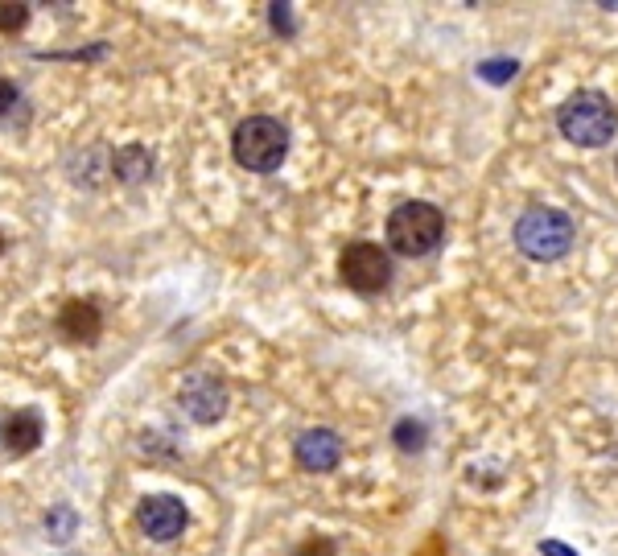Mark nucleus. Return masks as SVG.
<instances>
[{
  "label": "nucleus",
  "mask_w": 618,
  "mask_h": 556,
  "mask_svg": "<svg viewBox=\"0 0 618 556\" xmlns=\"http://www.w3.org/2000/svg\"><path fill=\"white\" fill-rule=\"evenodd\" d=\"M75 528H79V515H75L71 507H54V511L46 515V532H50L54 540H71Z\"/></svg>",
  "instance_id": "nucleus-12"
},
{
  "label": "nucleus",
  "mask_w": 618,
  "mask_h": 556,
  "mask_svg": "<svg viewBox=\"0 0 618 556\" xmlns=\"http://www.w3.org/2000/svg\"><path fill=\"white\" fill-rule=\"evenodd\" d=\"M338 276L355 293H380L392 281V256L371 239H355L338 252Z\"/></svg>",
  "instance_id": "nucleus-5"
},
{
  "label": "nucleus",
  "mask_w": 618,
  "mask_h": 556,
  "mask_svg": "<svg viewBox=\"0 0 618 556\" xmlns=\"http://www.w3.org/2000/svg\"><path fill=\"white\" fill-rule=\"evenodd\" d=\"M231 153L248 173H272V169H281L289 153V132L272 116H248L231 136Z\"/></svg>",
  "instance_id": "nucleus-4"
},
{
  "label": "nucleus",
  "mask_w": 618,
  "mask_h": 556,
  "mask_svg": "<svg viewBox=\"0 0 618 556\" xmlns=\"http://www.w3.org/2000/svg\"><path fill=\"white\" fill-rule=\"evenodd\" d=\"M445 239V215L433 202H400L388 215V248L400 256H429Z\"/></svg>",
  "instance_id": "nucleus-3"
},
{
  "label": "nucleus",
  "mask_w": 618,
  "mask_h": 556,
  "mask_svg": "<svg viewBox=\"0 0 618 556\" xmlns=\"http://www.w3.org/2000/svg\"><path fill=\"white\" fill-rule=\"evenodd\" d=\"M0 252H5V235H0Z\"/></svg>",
  "instance_id": "nucleus-21"
},
{
  "label": "nucleus",
  "mask_w": 618,
  "mask_h": 556,
  "mask_svg": "<svg viewBox=\"0 0 618 556\" xmlns=\"http://www.w3.org/2000/svg\"><path fill=\"white\" fill-rule=\"evenodd\" d=\"M540 556H577V552L565 548L561 540H544V544H540Z\"/></svg>",
  "instance_id": "nucleus-19"
},
{
  "label": "nucleus",
  "mask_w": 618,
  "mask_h": 556,
  "mask_svg": "<svg viewBox=\"0 0 618 556\" xmlns=\"http://www.w3.org/2000/svg\"><path fill=\"white\" fill-rule=\"evenodd\" d=\"M515 71H520V62H515V58H491V62H478V75H483L487 83H495V87L511 83Z\"/></svg>",
  "instance_id": "nucleus-13"
},
{
  "label": "nucleus",
  "mask_w": 618,
  "mask_h": 556,
  "mask_svg": "<svg viewBox=\"0 0 618 556\" xmlns=\"http://www.w3.org/2000/svg\"><path fill=\"white\" fill-rule=\"evenodd\" d=\"M293 556H338V552H334V540L330 536H309Z\"/></svg>",
  "instance_id": "nucleus-16"
},
{
  "label": "nucleus",
  "mask_w": 618,
  "mask_h": 556,
  "mask_svg": "<svg viewBox=\"0 0 618 556\" xmlns=\"http://www.w3.org/2000/svg\"><path fill=\"white\" fill-rule=\"evenodd\" d=\"M515 248H520L528 260H561L573 239H577V227L565 211H557V206H528V211L515 219Z\"/></svg>",
  "instance_id": "nucleus-1"
},
{
  "label": "nucleus",
  "mask_w": 618,
  "mask_h": 556,
  "mask_svg": "<svg viewBox=\"0 0 618 556\" xmlns=\"http://www.w3.org/2000/svg\"><path fill=\"white\" fill-rule=\"evenodd\" d=\"M182 408L190 421L198 425H215L219 416L227 412V388L223 379H215L211 371H190L182 384Z\"/></svg>",
  "instance_id": "nucleus-6"
},
{
  "label": "nucleus",
  "mask_w": 618,
  "mask_h": 556,
  "mask_svg": "<svg viewBox=\"0 0 618 556\" xmlns=\"http://www.w3.org/2000/svg\"><path fill=\"white\" fill-rule=\"evenodd\" d=\"M297 454V466L301 470H314V474H326L342 462V437L334 429H305L293 445Z\"/></svg>",
  "instance_id": "nucleus-8"
},
{
  "label": "nucleus",
  "mask_w": 618,
  "mask_h": 556,
  "mask_svg": "<svg viewBox=\"0 0 618 556\" xmlns=\"http://www.w3.org/2000/svg\"><path fill=\"white\" fill-rule=\"evenodd\" d=\"M417 556H445V548H441V540L433 536V540H429V544H425V548H421Z\"/></svg>",
  "instance_id": "nucleus-20"
},
{
  "label": "nucleus",
  "mask_w": 618,
  "mask_h": 556,
  "mask_svg": "<svg viewBox=\"0 0 618 556\" xmlns=\"http://www.w3.org/2000/svg\"><path fill=\"white\" fill-rule=\"evenodd\" d=\"M268 17H272V29L293 38V21H289V5H268Z\"/></svg>",
  "instance_id": "nucleus-17"
},
{
  "label": "nucleus",
  "mask_w": 618,
  "mask_h": 556,
  "mask_svg": "<svg viewBox=\"0 0 618 556\" xmlns=\"http://www.w3.org/2000/svg\"><path fill=\"white\" fill-rule=\"evenodd\" d=\"M614 173H618V161H614Z\"/></svg>",
  "instance_id": "nucleus-22"
},
{
  "label": "nucleus",
  "mask_w": 618,
  "mask_h": 556,
  "mask_svg": "<svg viewBox=\"0 0 618 556\" xmlns=\"http://www.w3.org/2000/svg\"><path fill=\"white\" fill-rule=\"evenodd\" d=\"M13 108H17V87L0 75V116H9Z\"/></svg>",
  "instance_id": "nucleus-18"
},
{
  "label": "nucleus",
  "mask_w": 618,
  "mask_h": 556,
  "mask_svg": "<svg viewBox=\"0 0 618 556\" xmlns=\"http://www.w3.org/2000/svg\"><path fill=\"white\" fill-rule=\"evenodd\" d=\"M42 416L38 412H17L5 421V445L9 454H33V449L42 445Z\"/></svg>",
  "instance_id": "nucleus-10"
},
{
  "label": "nucleus",
  "mask_w": 618,
  "mask_h": 556,
  "mask_svg": "<svg viewBox=\"0 0 618 556\" xmlns=\"http://www.w3.org/2000/svg\"><path fill=\"white\" fill-rule=\"evenodd\" d=\"M112 169H116L120 182H141V178H149V169H153V153L145 145H124V149H116Z\"/></svg>",
  "instance_id": "nucleus-11"
},
{
  "label": "nucleus",
  "mask_w": 618,
  "mask_h": 556,
  "mask_svg": "<svg viewBox=\"0 0 618 556\" xmlns=\"http://www.w3.org/2000/svg\"><path fill=\"white\" fill-rule=\"evenodd\" d=\"M557 128H561L565 141H573L581 149H602L618 128V112L602 91H577L561 103Z\"/></svg>",
  "instance_id": "nucleus-2"
},
{
  "label": "nucleus",
  "mask_w": 618,
  "mask_h": 556,
  "mask_svg": "<svg viewBox=\"0 0 618 556\" xmlns=\"http://www.w3.org/2000/svg\"><path fill=\"white\" fill-rule=\"evenodd\" d=\"M425 437H429V433H425L421 421H400V425H396V445H400V449H425Z\"/></svg>",
  "instance_id": "nucleus-15"
},
{
  "label": "nucleus",
  "mask_w": 618,
  "mask_h": 556,
  "mask_svg": "<svg viewBox=\"0 0 618 556\" xmlns=\"http://www.w3.org/2000/svg\"><path fill=\"white\" fill-rule=\"evenodd\" d=\"M25 25H29V5H0V33L17 38Z\"/></svg>",
  "instance_id": "nucleus-14"
},
{
  "label": "nucleus",
  "mask_w": 618,
  "mask_h": 556,
  "mask_svg": "<svg viewBox=\"0 0 618 556\" xmlns=\"http://www.w3.org/2000/svg\"><path fill=\"white\" fill-rule=\"evenodd\" d=\"M186 519H190V511L174 495H149V499H141V507H136V524L145 528L149 540H161V544L178 540L186 532Z\"/></svg>",
  "instance_id": "nucleus-7"
},
{
  "label": "nucleus",
  "mask_w": 618,
  "mask_h": 556,
  "mask_svg": "<svg viewBox=\"0 0 618 556\" xmlns=\"http://www.w3.org/2000/svg\"><path fill=\"white\" fill-rule=\"evenodd\" d=\"M58 330L71 338V342H99V330H103V318H99V309L91 301H66L62 305V314H58Z\"/></svg>",
  "instance_id": "nucleus-9"
}]
</instances>
